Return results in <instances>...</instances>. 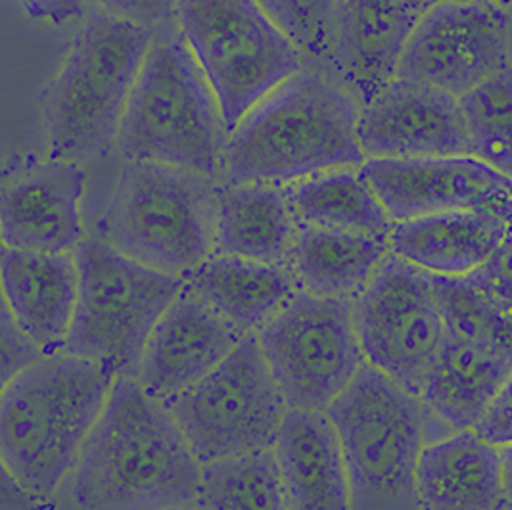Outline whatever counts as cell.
<instances>
[{"mask_svg":"<svg viewBox=\"0 0 512 510\" xmlns=\"http://www.w3.org/2000/svg\"><path fill=\"white\" fill-rule=\"evenodd\" d=\"M394 223L493 209L512 221V181L474 156L367 160L359 167Z\"/></svg>","mask_w":512,"mask_h":510,"instance_id":"14","label":"cell"},{"mask_svg":"<svg viewBox=\"0 0 512 510\" xmlns=\"http://www.w3.org/2000/svg\"><path fill=\"white\" fill-rule=\"evenodd\" d=\"M73 254L79 300L64 351L116 376L137 378L152 328L187 280L146 267L94 234Z\"/></svg>","mask_w":512,"mask_h":510,"instance_id":"8","label":"cell"},{"mask_svg":"<svg viewBox=\"0 0 512 510\" xmlns=\"http://www.w3.org/2000/svg\"><path fill=\"white\" fill-rule=\"evenodd\" d=\"M440 0H334L326 73L365 106L396 77L409 37Z\"/></svg>","mask_w":512,"mask_h":510,"instance_id":"18","label":"cell"},{"mask_svg":"<svg viewBox=\"0 0 512 510\" xmlns=\"http://www.w3.org/2000/svg\"><path fill=\"white\" fill-rule=\"evenodd\" d=\"M219 181L188 167L125 162L94 236L162 273L187 279L215 246Z\"/></svg>","mask_w":512,"mask_h":510,"instance_id":"6","label":"cell"},{"mask_svg":"<svg viewBox=\"0 0 512 510\" xmlns=\"http://www.w3.org/2000/svg\"><path fill=\"white\" fill-rule=\"evenodd\" d=\"M470 152L512 181V66L459 98Z\"/></svg>","mask_w":512,"mask_h":510,"instance_id":"30","label":"cell"},{"mask_svg":"<svg viewBox=\"0 0 512 510\" xmlns=\"http://www.w3.org/2000/svg\"><path fill=\"white\" fill-rule=\"evenodd\" d=\"M177 27L215 94L229 133L303 54L257 0H177Z\"/></svg>","mask_w":512,"mask_h":510,"instance_id":"9","label":"cell"},{"mask_svg":"<svg viewBox=\"0 0 512 510\" xmlns=\"http://www.w3.org/2000/svg\"><path fill=\"white\" fill-rule=\"evenodd\" d=\"M509 66L511 10L495 0H440L409 37L396 77L463 98Z\"/></svg>","mask_w":512,"mask_h":510,"instance_id":"13","label":"cell"},{"mask_svg":"<svg viewBox=\"0 0 512 510\" xmlns=\"http://www.w3.org/2000/svg\"><path fill=\"white\" fill-rule=\"evenodd\" d=\"M501 461H503V476H505V489L507 499L512 503V445L501 449Z\"/></svg>","mask_w":512,"mask_h":510,"instance_id":"38","label":"cell"},{"mask_svg":"<svg viewBox=\"0 0 512 510\" xmlns=\"http://www.w3.org/2000/svg\"><path fill=\"white\" fill-rule=\"evenodd\" d=\"M300 48L303 58L326 73L334 43V0H257ZM311 66V68H313Z\"/></svg>","mask_w":512,"mask_h":510,"instance_id":"31","label":"cell"},{"mask_svg":"<svg viewBox=\"0 0 512 510\" xmlns=\"http://www.w3.org/2000/svg\"><path fill=\"white\" fill-rule=\"evenodd\" d=\"M198 510H290L273 449L202 464Z\"/></svg>","mask_w":512,"mask_h":510,"instance_id":"28","label":"cell"},{"mask_svg":"<svg viewBox=\"0 0 512 510\" xmlns=\"http://www.w3.org/2000/svg\"><path fill=\"white\" fill-rule=\"evenodd\" d=\"M511 374L512 357L445 332L419 395L430 415V432L438 424L451 432L474 430Z\"/></svg>","mask_w":512,"mask_h":510,"instance_id":"23","label":"cell"},{"mask_svg":"<svg viewBox=\"0 0 512 510\" xmlns=\"http://www.w3.org/2000/svg\"><path fill=\"white\" fill-rule=\"evenodd\" d=\"M0 510H56L54 499L24 486L6 466H0Z\"/></svg>","mask_w":512,"mask_h":510,"instance_id":"36","label":"cell"},{"mask_svg":"<svg viewBox=\"0 0 512 510\" xmlns=\"http://www.w3.org/2000/svg\"><path fill=\"white\" fill-rule=\"evenodd\" d=\"M449 2H476V0H449Z\"/></svg>","mask_w":512,"mask_h":510,"instance_id":"41","label":"cell"},{"mask_svg":"<svg viewBox=\"0 0 512 510\" xmlns=\"http://www.w3.org/2000/svg\"><path fill=\"white\" fill-rule=\"evenodd\" d=\"M470 277L495 302L512 311V231L488 263Z\"/></svg>","mask_w":512,"mask_h":510,"instance_id":"34","label":"cell"},{"mask_svg":"<svg viewBox=\"0 0 512 510\" xmlns=\"http://www.w3.org/2000/svg\"><path fill=\"white\" fill-rule=\"evenodd\" d=\"M326 415L342 443L350 510H422L417 468L430 415L419 395L365 363Z\"/></svg>","mask_w":512,"mask_h":510,"instance_id":"7","label":"cell"},{"mask_svg":"<svg viewBox=\"0 0 512 510\" xmlns=\"http://www.w3.org/2000/svg\"><path fill=\"white\" fill-rule=\"evenodd\" d=\"M422 510H499L507 499L501 449L476 430L430 441L417 468Z\"/></svg>","mask_w":512,"mask_h":510,"instance_id":"22","label":"cell"},{"mask_svg":"<svg viewBox=\"0 0 512 510\" xmlns=\"http://www.w3.org/2000/svg\"><path fill=\"white\" fill-rule=\"evenodd\" d=\"M20 10L35 20L66 24L87 14L91 0H12Z\"/></svg>","mask_w":512,"mask_h":510,"instance_id":"37","label":"cell"},{"mask_svg":"<svg viewBox=\"0 0 512 510\" xmlns=\"http://www.w3.org/2000/svg\"><path fill=\"white\" fill-rule=\"evenodd\" d=\"M229 135L179 27L154 33L119 123L121 158L188 167L221 183Z\"/></svg>","mask_w":512,"mask_h":510,"instance_id":"4","label":"cell"},{"mask_svg":"<svg viewBox=\"0 0 512 510\" xmlns=\"http://www.w3.org/2000/svg\"><path fill=\"white\" fill-rule=\"evenodd\" d=\"M257 342L288 409L326 413L367 363L353 302L302 290L257 332Z\"/></svg>","mask_w":512,"mask_h":510,"instance_id":"11","label":"cell"},{"mask_svg":"<svg viewBox=\"0 0 512 510\" xmlns=\"http://www.w3.org/2000/svg\"><path fill=\"white\" fill-rule=\"evenodd\" d=\"M300 227L388 240L394 221L359 167L332 169L284 186Z\"/></svg>","mask_w":512,"mask_h":510,"instance_id":"27","label":"cell"},{"mask_svg":"<svg viewBox=\"0 0 512 510\" xmlns=\"http://www.w3.org/2000/svg\"><path fill=\"white\" fill-rule=\"evenodd\" d=\"M94 6L154 33L177 27V0H93Z\"/></svg>","mask_w":512,"mask_h":510,"instance_id":"33","label":"cell"},{"mask_svg":"<svg viewBox=\"0 0 512 510\" xmlns=\"http://www.w3.org/2000/svg\"><path fill=\"white\" fill-rule=\"evenodd\" d=\"M87 173L81 162H27L4 183L0 198L2 246L71 254L87 238L81 200Z\"/></svg>","mask_w":512,"mask_h":510,"instance_id":"17","label":"cell"},{"mask_svg":"<svg viewBox=\"0 0 512 510\" xmlns=\"http://www.w3.org/2000/svg\"><path fill=\"white\" fill-rule=\"evenodd\" d=\"M497 4H501L503 8H507V10H511L512 8V0H495Z\"/></svg>","mask_w":512,"mask_h":510,"instance_id":"39","label":"cell"},{"mask_svg":"<svg viewBox=\"0 0 512 510\" xmlns=\"http://www.w3.org/2000/svg\"><path fill=\"white\" fill-rule=\"evenodd\" d=\"M353 325L365 361L420 395L445 340L432 275L390 252L353 300Z\"/></svg>","mask_w":512,"mask_h":510,"instance_id":"12","label":"cell"},{"mask_svg":"<svg viewBox=\"0 0 512 510\" xmlns=\"http://www.w3.org/2000/svg\"><path fill=\"white\" fill-rule=\"evenodd\" d=\"M474 430L499 449L512 445V374Z\"/></svg>","mask_w":512,"mask_h":510,"instance_id":"35","label":"cell"},{"mask_svg":"<svg viewBox=\"0 0 512 510\" xmlns=\"http://www.w3.org/2000/svg\"><path fill=\"white\" fill-rule=\"evenodd\" d=\"M361 104L336 79L303 68L229 135L221 183L288 186L332 169L361 167Z\"/></svg>","mask_w":512,"mask_h":510,"instance_id":"2","label":"cell"},{"mask_svg":"<svg viewBox=\"0 0 512 510\" xmlns=\"http://www.w3.org/2000/svg\"><path fill=\"white\" fill-rule=\"evenodd\" d=\"M511 60H512V8H511Z\"/></svg>","mask_w":512,"mask_h":510,"instance_id":"42","label":"cell"},{"mask_svg":"<svg viewBox=\"0 0 512 510\" xmlns=\"http://www.w3.org/2000/svg\"><path fill=\"white\" fill-rule=\"evenodd\" d=\"M273 451L290 510H350L342 443L326 413L288 409Z\"/></svg>","mask_w":512,"mask_h":510,"instance_id":"21","label":"cell"},{"mask_svg":"<svg viewBox=\"0 0 512 510\" xmlns=\"http://www.w3.org/2000/svg\"><path fill=\"white\" fill-rule=\"evenodd\" d=\"M445 332L457 340L512 357V311L495 302L472 277H434Z\"/></svg>","mask_w":512,"mask_h":510,"instance_id":"29","label":"cell"},{"mask_svg":"<svg viewBox=\"0 0 512 510\" xmlns=\"http://www.w3.org/2000/svg\"><path fill=\"white\" fill-rule=\"evenodd\" d=\"M244 336L185 284L152 328L135 380L152 399L167 403L217 369Z\"/></svg>","mask_w":512,"mask_h":510,"instance_id":"16","label":"cell"},{"mask_svg":"<svg viewBox=\"0 0 512 510\" xmlns=\"http://www.w3.org/2000/svg\"><path fill=\"white\" fill-rule=\"evenodd\" d=\"M47 355L43 348L14 321L8 307L0 311V380L6 386L12 378L31 369Z\"/></svg>","mask_w":512,"mask_h":510,"instance_id":"32","label":"cell"},{"mask_svg":"<svg viewBox=\"0 0 512 510\" xmlns=\"http://www.w3.org/2000/svg\"><path fill=\"white\" fill-rule=\"evenodd\" d=\"M390 242L353 232L300 227L286 267L298 290L353 302L388 257Z\"/></svg>","mask_w":512,"mask_h":510,"instance_id":"26","label":"cell"},{"mask_svg":"<svg viewBox=\"0 0 512 510\" xmlns=\"http://www.w3.org/2000/svg\"><path fill=\"white\" fill-rule=\"evenodd\" d=\"M116 374L66 351L2 386L0 461L24 486L52 499L77 468Z\"/></svg>","mask_w":512,"mask_h":510,"instance_id":"3","label":"cell"},{"mask_svg":"<svg viewBox=\"0 0 512 510\" xmlns=\"http://www.w3.org/2000/svg\"><path fill=\"white\" fill-rule=\"evenodd\" d=\"M165 407L200 464L273 449L288 413L257 334H246L217 369Z\"/></svg>","mask_w":512,"mask_h":510,"instance_id":"10","label":"cell"},{"mask_svg":"<svg viewBox=\"0 0 512 510\" xmlns=\"http://www.w3.org/2000/svg\"><path fill=\"white\" fill-rule=\"evenodd\" d=\"M167 510H198V507L192 503V505H185V507H175V509H167Z\"/></svg>","mask_w":512,"mask_h":510,"instance_id":"40","label":"cell"},{"mask_svg":"<svg viewBox=\"0 0 512 510\" xmlns=\"http://www.w3.org/2000/svg\"><path fill=\"white\" fill-rule=\"evenodd\" d=\"M202 476L185 434L162 401L117 376L81 447L75 503L81 510H167L192 505Z\"/></svg>","mask_w":512,"mask_h":510,"instance_id":"1","label":"cell"},{"mask_svg":"<svg viewBox=\"0 0 512 510\" xmlns=\"http://www.w3.org/2000/svg\"><path fill=\"white\" fill-rule=\"evenodd\" d=\"M154 31L94 6L43 100L48 158L81 162L116 146Z\"/></svg>","mask_w":512,"mask_h":510,"instance_id":"5","label":"cell"},{"mask_svg":"<svg viewBox=\"0 0 512 510\" xmlns=\"http://www.w3.org/2000/svg\"><path fill=\"white\" fill-rule=\"evenodd\" d=\"M0 282L4 305L45 355L66 349L79 300L75 254H47L2 246Z\"/></svg>","mask_w":512,"mask_h":510,"instance_id":"19","label":"cell"},{"mask_svg":"<svg viewBox=\"0 0 512 510\" xmlns=\"http://www.w3.org/2000/svg\"><path fill=\"white\" fill-rule=\"evenodd\" d=\"M298 229L284 186L219 183L213 254L286 265Z\"/></svg>","mask_w":512,"mask_h":510,"instance_id":"24","label":"cell"},{"mask_svg":"<svg viewBox=\"0 0 512 510\" xmlns=\"http://www.w3.org/2000/svg\"><path fill=\"white\" fill-rule=\"evenodd\" d=\"M359 142L365 160L472 156L459 98L399 77L361 106Z\"/></svg>","mask_w":512,"mask_h":510,"instance_id":"15","label":"cell"},{"mask_svg":"<svg viewBox=\"0 0 512 510\" xmlns=\"http://www.w3.org/2000/svg\"><path fill=\"white\" fill-rule=\"evenodd\" d=\"M512 221L493 209H463L394 223L390 250L434 277H470L511 234Z\"/></svg>","mask_w":512,"mask_h":510,"instance_id":"20","label":"cell"},{"mask_svg":"<svg viewBox=\"0 0 512 510\" xmlns=\"http://www.w3.org/2000/svg\"><path fill=\"white\" fill-rule=\"evenodd\" d=\"M187 284L244 334H257L300 290L286 265L213 254Z\"/></svg>","mask_w":512,"mask_h":510,"instance_id":"25","label":"cell"}]
</instances>
